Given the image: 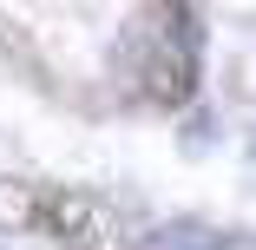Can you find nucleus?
I'll return each instance as SVG.
<instances>
[{"label":"nucleus","mask_w":256,"mask_h":250,"mask_svg":"<svg viewBox=\"0 0 256 250\" xmlns=\"http://www.w3.org/2000/svg\"><path fill=\"white\" fill-rule=\"evenodd\" d=\"M125 66H138V86L151 99H178L190 86V40L171 27V20H138L125 33Z\"/></svg>","instance_id":"f257e3e1"},{"label":"nucleus","mask_w":256,"mask_h":250,"mask_svg":"<svg viewBox=\"0 0 256 250\" xmlns=\"http://www.w3.org/2000/svg\"><path fill=\"white\" fill-rule=\"evenodd\" d=\"M144 250H224V230L190 224V217H171V224H158V230L144 237Z\"/></svg>","instance_id":"f03ea898"},{"label":"nucleus","mask_w":256,"mask_h":250,"mask_svg":"<svg viewBox=\"0 0 256 250\" xmlns=\"http://www.w3.org/2000/svg\"><path fill=\"white\" fill-rule=\"evenodd\" d=\"M40 217V204L26 191H14V184H0V224H33Z\"/></svg>","instance_id":"7ed1b4c3"}]
</instances>
